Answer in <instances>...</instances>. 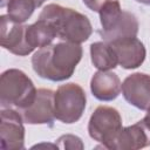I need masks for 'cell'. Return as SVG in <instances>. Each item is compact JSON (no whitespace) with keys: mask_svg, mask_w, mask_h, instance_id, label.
<instances>
[{"mask_svg":"<svg viewBox=\"0 0 150 150\" xmlns=\"http://www.w3.org/2000/svg\"><path fill=\"white\" fill-rule=\"evenodd\" d=\"M0 143L2 150L25 149L23 118L19 110L13 108H1Z\"/></svg>","mask_w":150,"mask_h":150,"instance_id":"obj_7","label":"cell"},{"mask_svg":"<svg viewBox=\"0 0 150 150\" xmlns=\"http://www.w3.org/2000/svg\"><path fill=\"white\" fill-rule=\"evenodd\" d=\"M26 27L13 21L8 15L0 16V42L1 47L18 56H26L33 50L26 39Z\"/></svg>","mask_w":150,"mask_h":150,"instance_id":"obj_8","label":"cell"},{"mask_svg":"<svg viewBox=\"0 0 150 150\" xmlns=\"http://www.w3.org/2000/svg\"><path fill=\"white\" fill-rule=\"evenodd\" d=\"M82 54L83 49L80 43L67 41L50 43L34 53L32 67L41 79L53 82L66 81L74 74Z\"/></svg>","mask_w":150,"mask_h":150,"instance_id":"obj_1","label":"cell"},{"mask_svg":"<svg viewBox=\"0 0 150 150\" xmlns=\"http://www.w3.org/2000/svg\"><path fill=\"white\" fill-rule=\"evenodd\" d=\"M109 43L116 54L118 66L124 69H136L145 60V47L136 36L115 40Z\"/></svg>","mask_w":150,"mask_h":150,"instance_id":"obj_11","label":"cell"},{"mask_svg":"<svg viewBox=\"0 0 150 150\" xmlns=\"http://www.w3.org/2000/svg\"><path fill=\"white\" fill-rule=\"evenodd\" d=\"M9 2V0H1V4H0V7H5L7 4Z\"/></svg>","mask_w":150,"mask_h":150,"instance_id":"obj_22","label":"cell"},{"mask_svg":"<svg viewBox=\"0 0 150 150\" xmlns=\"http://www.w3.org/2000/svg\"><path fill=\"white\" fill-rule=\"evenodd\" d=\"M83 4L93 12H98L101 9V7L109 0H82Z\"/></svg>","mask_w":150,"mask_h":150,"instance_id":"obj_18","label":"cell"},{"mask_svg":"<svg viewBox=\"0 0 150 150\" xmlns=\"http://www.w3.org/2000/svg\"><path fill=\"white\" fill-rule=\"evenodd\" d=\"M122 95L124 100L139 110L150 109V75L134 73L122 82Z\"/></svg>","mask_w":150,"mask_h":150,"instance_id":"obj_10","label":"cell"},{"mask_svg":"<svg viewBox=\"0 0 150 150\" xmlns=\"http://www.w3.org/2000/svg\"><path fill=\"white\" fill-rule=\"evenodd\" d=\"M34 1H35L36 6H38V7H40V6H42V4H43L45 1H47V0H34Z\"/></svg>","mask_w":150,"mask_h":150,"instance_id":"obj_21","label":"cell"},{"mask_svg":"<svg viewBox=\"0 0 150 150\" xmlns=\"http://www.w3.org/2000/svg\"><path fill=\"white\" fill-rule=\"evenodd\" d=\"M148 112L145 114V116L143 117V120H141V122L144 124V127L150 131V109L149 110H146Z\"/></svg>","mask_w":150,"mask_h":150,"instance_id":"obj_19","label":"cell"},{"mask_svg":"<svg viewBox=\"0 0 150 150\" xmlns=\"http://www.w3.org/2000/svg\"><path fill=\"white\" fill-rule=\"evenodd\" d=\"M122 117L117 109L109 105L97 107L88 122L89 136L101 143V148L111 149L112 144L122 129Z\"/></svg>","mask_w":150,"mask_h":150,"instance_id":"obj_6","label":"cell"},{"mask_svg":"<svg viewBox=\"0 0 150 150\" xmlns=\"http://www.w3.org/2000/svg\"><path fill=\"white\" fill-rule=\"evenodd\" d=\"M91 63L98 70H110L117 67L116 54L109 42L97 41L90 45Z\"/></svg>","mask_w":150,"mask_h":150,"instance_id":"obj_15","label":"cell"},{"mask_svg":"<svg viewBox=\"0 0 150 150\" xmlns=\"http://www.w3.org/2000/svg\"><path fill=\"white\" fill-rule=\"evenodd\" d=\"M49 22L56 30L61 41L82 43L93 34V26L87 15L59 4H49L43 7L39 15Z\"/></svg>","mask_w":150,"mask_h":150,"instance_id":"obj_2","label":"cell"},{"mask_svg":"<svg viewBox=\"0 0 150 150\" xmlns=\"http://www.w3.org/2000/svg\"><path fill=\"white\" fill-rule=\"evenodd\" d=\"M122 90V83L117 74L109 70L96 71L90 80V91L98 101H112Z\"/></svg>","mask_w":150,"mask_h":150,"instance_id":"obj_12","label":"cell"},{"mask_svg":"<svg viewBox=\"0 0 150 150\" xmlns=\"http://www.w3.org/2000/svg\"><path fill=\"white\" fill-rule=\"evenodd\" d=\"M102 29L101 38L111 42L125 38H135L138 33V20L135 14L123 11L118 0L107 1L98 11Z\"/></svg>","mask_w":150,"mask_h":150,"instance_id":"obj_4","label":"cell"},{"mask_svg":"<svg viewBox=\"0 0 150 150\" xmlns=\"http://www.w3.org/2000/svg\"><path fill=\"white\" fill-rule=\"evenodd\" d=\"M135 1L138 2V4L145 5V6H150V0H135Z\"/></svg>","mask_w":150,"mask_h":150,"instance_id":"obj_20","label":"cell"},{"mask_svg":"<svg viewBox=\"0 0 150 150\" xmlns=\"http://www.w3.org/2000/svg\"><path fill=\"white\" fill-rule=\"evenodd\" d=\"M55 146L59 149H83L84 148L82 139L70 134L60 136L55 142Z\"/></svg>","mask_w":150,"mask_h":150,"instance_id":"obj_17","label":"cell"},{"mask_svg":"<svg viewBox=\"0 0 150 150\" xmlns=\"http://www.w3.org/2000/svg\"><path fill=\"white\" fill-rule=\"evenodd\" d=\"M145 146H150V131L139 121L132 125L122 128L118 132L112 150H136Z\"/></svg>","mask_w":150,"mask_h":150,"instance_id":"obj_13","label":"cell"},{"mask_svg":"<svg viewBox=\"0 0 150 150\" xmlns=\"http://www.w3.org/2000/svg\"><path fill=\"white\" fill-rule=\"evenodd\" d=\"M55 38H57L55 28L43 19H38L26 27V39L32 50L50 45Z\"/></svg>","mask_w":150,"mask_h":150,"instance_id":"obj_14","label":"cell"},{"mask_svg":"<svg viewBox=\"0 0 150 150\" xmlns=\"http://www.w3.org/2000/svg\"><path fill=\"white\" fill-rule=\"evenodd\" d=\"M36 7L34 0H9L7 4V15L13 21L23 23L32 16Z\"/></svg>","mask_w":150,"mask_h":150,"instance_id":"obj_16","label":"cell"},{"mask_svg":"<svg viewBox=\"0 0 150 150\" xmlns=\"http://www.w3.org/2000/svg\"><path fill=\"white\" fill-rule=\"evenodd\" d=\"M19 112L27 124H48L52 127L55 120L54 91L46 88L38 89L34 102Z\"/></svg>","mask_w":150,"mask_h":150,"instance_id":"obj_9","label":"cell"},{"mask_svg":"<svg viewBox=\"0 0 150 150\" xmlns=\"http://www.w3.org/2000/svg\"><path fill=\"white\" fill-rule=\"evenodd\" d=\"M38 89L30 77L20 69L11 68L0 76V105L1 108H13L22 110L29 107Z\"/></svg>","mask_w":150,"mask_h":150,"instance_id":"obj_3","label":"cell"},{"mask_svg":"<svg viewBox=\"0 0 150 150\" xmlns=\"http://www.w3.org/2000/svg\"><path fill=\"white\" fill-rule=\"evenodd\" d=\"M87 95L83 88L77 83L61 84L54 91V112L55 118L66 124L77 122L86 109Z\"/></svg>","mask_w":150,"mask_h":150,"instance_id":"obj_5","label":"cell"}]
</instances>
